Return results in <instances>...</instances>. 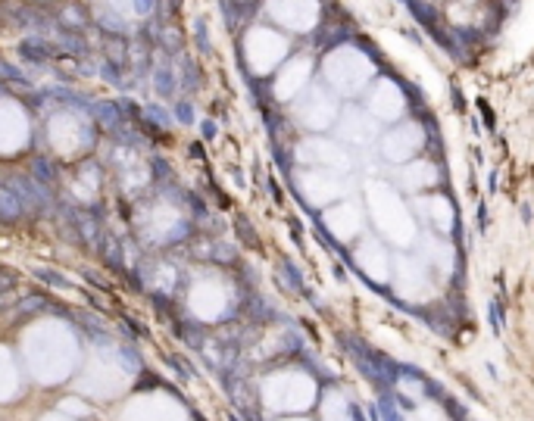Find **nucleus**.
<instances>
[{
	"label": "nucleus",
	"mask_w": 534,
	"mask_h": 421,
	"mask_svg": "<svg viewBox=\"0 0 534 421\" xmlns=\"http://www.w3.org/2000/svg\"><path fill=\"white\" fill-rule=\"evenodd\" d=\"M19 56H22L25 63H31V66H44V63H50V60H60L63 54L50 38L31 35V38H25V41L19 44Z\"/></svg>",
	"instance_id": "obj_8"
},
{
	"label": "nucleus",
	"mask_w": 534,
	"mask_h": 421,
	"mask_svg": "<svg viewBox=\"0 0 534 421\" xmlns=\"http://www.w3.org/2000/svg\"><path fill=\"white\" fill-rule=\"evenodd\" d=\"M91 113H94V119H97V125L107 128V132H113L116 125H125L116 103H91Z\"/></svg>",
	"instance_id": "obj_14"
},
{
	"label": "nucleus",
	"mask_w": 534,
	"mask_h": 421,
	"mask_svg": "<svg viewBox=\"0 0 534 421\" xmlns=\"http://www.w3.org/2000/svg\"><path fill=\"white\" fill-rule=\"evenodd\" d=\"M153 10V0H138V13H150Z\"/></svg>",
	"instance_id": "obj_23"
},
{
	"label": "nucleus",
	"mask_w": 534,
	"mask_h": 421,
	"mask_svg": "<svg viewBox=\"0 0 534 421\" xmlns=\"http://www.w3.org/2000/svg\"><path fill=\"white\" fill-rule=\"evenodd\" d=\"M10 187L16 191V197L22 200V206H25V212H31V209H41V206H47V187L44 184H38L35 178H29V175H10Z\"/></svg>",
	"instance_id": "obj_6"
},
{
	"label": "nucleus",
	"mask_w": 534,
	"mask_h": 421,
	"mask_svg": "<svg viewBox=\"0 0 534 421\" xmlns=\"http://www.w3.org/2000/svg\"><path fill=\"white\" fill-rule=\"evenodd\" d=\"M334 113H338V106H334V100L325 94V90H316V94L304 103V109H300V116H304V122L310 128H328V122L334 119Z\"/></svg>",
	"instance_id": "obj_7"
},
{
	"label": "nucleus",
	"mask_w": 534,
	"mask_h": 421,
	"mask_svg": "<svg viewBox=\"0 0 534 421\" xmlns=\"http://www.w3.org/2000/svg\"><path fill=\"white\" fill-rule=\"evenodd\" d=\"M10 22L19 25V29H31V31H44L50 29V19L44 16L41 10H35V6H22V3H10Z\"/></svg>",
	"instance_id": "obj_10"
},
{
	"label": "nucleus",
	"mask_w": 534,
	"mask_h": 421,
	"mask_svg": "<svg viewBox=\"0 0 534 421\" xmlns=\"http://www.w3.org/2000/svg\"><path fill=\"white\" fill-rule=\"evenodd\" d=\"M47 306V300H44L41 294H29L25 300H19V315H31V312H38V309H44Z\"/></svg>",
	"instance_id": "obj_20"
},
{
	"label": "nucleus",
	"mask_w": 534,
	"mask_h": 421,
	"mask_svg": "<svg viewBox=\"0 0 534 421\" xmlns=\"http://www.w3.org/2000/svg\"><path fill=\"white\" fill-rule=\"evenodd\" d=\"M97 25L107 31H116V35H122L125 31V22H122L119 16H113V13H97Z\"/></svg>",
	"instance_id": "obj_21"
},
{
	"label": "nucleus",
	"mask_w": 534,
	"mask_h": 421,
	"mask_svg": "<svg viewBox=\"0 0 534 421\" xmlns=\"http://www.w3.org/2000/svg\"><path fill=\"white\" fill-rule=\"evenodd\" d=\"M310 72H313V63L306 60V56H297V60H291V63L285 66V72H281L278 84H275V94H278L281 100H291V97L300 94V88L310 81Z\"/></svg>",
	"instance_id": "obj_5"
},
{
	"label": "nucleus",
	"mask_w": 534,
	"mask_h": 421,
	"mask_svg": "<svg viewBox=\"0 0 534 421\" xmlns=\"http://www.w3.org/2000/svg\"><path fill=\"white\" fill-rule=\"evenodd\" d=\"M60 25L63 29H72V31H81L85 25H91V13L79 3H66L60 10Z\"/></svg>",
	"instance_id": "obj_13"
},
{
	"label": "nucleus",
	"mask_w": 534,
	"mask_h": 421,
	"mask_svg": "<svg viewBox=\"0 0 534 421\" xmlns=\"http://www.w3.org/2000/svg\"><path fill=\"white\" fill-rule=\"evenodd\" d=\"M325 79L331 84L334 90H340V94H356L359 88H366V81L372 79V60L363 54V50L350 47V44H344V47H334L331 54L325 56Z\"/></svg>",
	"instance_id": "obj_1"
},
{
	"label": "nucleus",
	"mask_w": 534,
	"mask_h": 421,
	"mask_svg": "<svg viewBox=\"0 0 534 421\" xmlns=\"http://www.w3.org/2000/svg\"><path fill=\"white\" fill-rule=\"evenodd\" d=\"M107 50L109 56H113V66H125L128 63V50H125V41H122V35H107Z\"/></svg>",
	"instance_id": "obj_16"
},
{
	"label": "nucleus",
	"mask_w": 534,
	"mask_h": 421,
	"mask_svg": "<svg viewBox=\"0 0 534 421\" xmlns=\"http://www.w3.org/2000/svg\"><path fill=\"white\" fill-rule=\"evenodd\" d=\"M350 138H369L372 134V125H369V119H363V116H350L347 119V128H344Z\"/></svg>",
	"instance_id": "obj_19"
},
{
	"label": "nucleus",
	"mask_w": 534,
	"mask_h": 421,
	"mask_svg": "<svg viewBox=\"0 0 534 421\" xmlns=\"http://www.w3.org/2000/svg\"><path fill=\"white\" fill-rule=\"evenodd\" d=\"M13 287H16V275H10V271H0V296L10 294Z\"/></svg>",
	"instance_id": "obj_22"
},
{
	"label": "nucleus",
	"mask_w": 534,
	"mask_h": 421,
	"mask_svg": "<svg viewBox=\"0 0 534 421\" xmlns=\"http://www.w3.org/2000/svg\"><path fill=\"white\" fill-rule=\"evenodd\" d=\"M419 141H422L419 125H403V128H397V132L388 134L384 147H388V157L400 159V157H407V153H413L416 147H419Z\"/></svg>",
	"instance_id": "obj_9"
},
{
	"label": "nucleus",
	"mask_w": 534,
	"mask_h": 421,
	"mask_svg": "<svg viewBox=\"0 0 534 421\" xmlns=\"http://www.w3.org/2000/svg\"><path fill=\"white\" fill-rule=\"evenodd\" d=\"M269 13L294 31H310L319 22V0H272Z\"/></svg>",
	"instance_id": "obj_2"
},
{
	"label": "nucleus",
	"mask_w": 534,
	"mask_h": 421,
	"mask_svg": "<svg viewBox=\"0 0 534 421\" xmlns=\"http://www.w3.org/2000/svg\"><path fill=\"white\" fill-rule=\"evenodd\" d=\"M22 212H25V206L16 197V191L10 187V181H0V219L3 222H16Z\"/></svg>",
	"instance_id": "obj_12"
},
{
	"label": "nucleus",
	"mask_w": 534,
	"mask_h": 421,
	"mask_svg": "<svg viewBox=\"0 0 534 421\" xmlns=\"http://www.w3.org/2000/svg\"><path fill=\"white\" fill-rule=\"evenodd\" d=\"M10 303H13V300H10V294H3V296H0V312H3V309L10 306Z\"/></svg>",
	"instance_id": "obj_24"
},
{
	"label": "nucleus",
	"mask_w": 534,
	"mask_h": 421,
	"mask_svg": "<svg viewBox=\"0 0 534 421\" xmlns=\"http://www.w3.org/2000/svg\"><path fill=\"white\" fill-rule=\"evenodd\" d=\"M369 106L378 119H384V122L397 119V116L403 113V90L397 88L394 81H378L375 90H372V97H369Z\"/></svg>",
	"instance_id": "obj_4"
},
{
	"label": "nucleus",
	"mask_w": 534,
	"mask_h": 421,
	"mask_svg": "<svg viewBox=\"0 0 534 421\" xmlns=\"http://www.w3.org/2000/svg\"><path fill=\"white\" fill-rule=\"evenodd\" d=\"M153 88L159 90V97H172V90H175V75L169 72V69H157V79H153Z\"/></svg>",
	"instance_id": "obj_17"
},
{
	"label": "nucleus",
	"mask_w": 534,
	"mask_h": 421,
	"mask_svg": "<svg viewBox=\"0 0 534 421\" xmlns=\"http://www.w3.org/2000/svg\"><path fill=\"white\" fill-rule=\"evenodd\" d=\"M35 275L41 278L44 284H50V287H56V290H72V281H66V278H60V271H54V269H35Z\"/></svg>",
	"instance_id": "obj_18"
},
{
	"label": "nucleus",
	"mask_w": 534,
	"mask_h": 421,
	"mask_svg": "<svg viewBox=\"0 0 534 421\" xmlns=\"http://www.w3.org/2000/svg\"><path fill=\"white\" fill-rule=\"evenodd\" d=\"M31 178L44 187H54L56 184V166L50 163L47 157H35V163H31Z\"/></svg>",
	"instance_id": "obj_15"
},
{
	"label": "nucleus",
	"mask_w": 534,
	"mask_h": 421,
	"mask_svg": "<svg viewBox=\"0 0 534 421\" xmlns=\"http://www.w3.org/2000/svg\"><path fill=\"white\" fill-rule=\"evenodd\" d=\"M285 50H288V44L266 29L250 31V38H247V56H250V66H253L256 72H269V69L285 56Z\"/></svg>",
	"instance_id": "obj_3"
},
{
	"label": "nucleus",
	"mask_w": 534,
	"mask_h": 421,
	"mask_svg": "<svg viewBox=\"0 0 534 421\" xmlns=\"http://www.w3.org/2000/svg\"><path fill=\"white\" fill-rule=\"evenodd\" d=\"M50 41L60 47L63 56H85L88 54V41L72 29H63V25H54V38Z\"/></svg>",
	"instance_id": "obj_11"
}]
</instances>
